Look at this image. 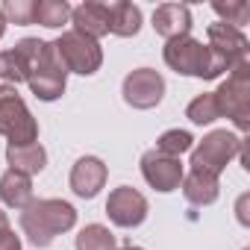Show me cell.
Segmentation results:
<instances>
[{"instance_id": "12", "label": "cell", "mask_w": 250, "mask_h": 250, "mask_svg": "<svg viewBox=\"0 0 250 250\" xmlns=\"http://www.w3.org/2000/svg\"><path fill=\"white\" fill-rule=\"evenodd\" d=\"M206 39H209L206 47H212V50H215L218 56H224L229 65L247 62L250 42H247V36H244L241 30H235V27L218 21V24H209V27H206Z\"/></svg>"}, {"instance_id": "24", "label": "cell", "mask_w": 250, "mask_h": 250, "mask_svg": "<svg viewBox=\"0 0 250 250\" xmlns=\"http://www.w3.org/2000/svg\"><path fill=\"white\" fill-rule=\"evenodd\" d=\"M0 80H6V85H15V88H18V83H27V71H24V62L15 47L0 53Z\"/></svg>"}, {"instance_id": "11", "label": "cell", "mask_w": 250, "mask_h": 250, "mask_svg": "<svg viewBox=\"0 0 250 250\" xmlns=\"http://www.w3.org/2000/svg\"><path fill=\"white\" fill-rule=\"evenodd\" d=\"M106 177H109V168H106L103 159H97V156H80V159L74 162V168H71L68 183H71V191H74L77 197L91 200V197H97L100 188L106 186Z\"/></svg>"}, {"instance_id": "1", "label": "cell", "mask_w": 250, "mask_h": 250, "mask_svg": "<svg viewBox=\"0 0 250 250\" xmlns=\"http://www.w3.org/2000/svg\"><path fill=\"white\" fill-rule=\"evenodd\" d=\"M21 62H24V71H27V85L30 91L44 100V103H53L65 94L68 88V71L53 47V42H44V39H21L15 44Z\"/></svg>"}, {"instance_id": "21", "label": "cell", "mask_w": 250, "mask_h": 250, "mask_svg": "<svg viewBox=\"0 0 250 250\" xmlns=\"http://www.w3.org/2000/svg\"><path fill=\"white\" fill-rule=\"evenodd\" d=\"M186 118H188L191 124H197V127H206V124L218 121V118H221V112H218L215 94H212V91H203V94H197V97H194V100L186 106Z\"/></svg>"}, {"instance_id": "28", "label": "cell", "mask_w": 250, "mask_h": 250, "mask_svg": "<svg viewBox=\"0 0 250 250\" xmlns=\"http://www.w3.org/2000/svg\"><path fill=\"white\" fill-rule=\"evenodd\" d=\"M6 229H9V215H6L3 209H0V235H3Z\"/></svg>"}, {"instance_id": "9", "label": "cell", "mask_w": 250, "mask_h": 250, "mask_svg": "<svg viewBox=\"0 0 250 250\" xmlns=\"http://www.w3.org/2000/svg\"><path fill=\"white\" fill-rule=\"evenodd\" d=\"M150 206H147V197L133 188V186H118L109 191V200H106V215L115 227L121 229H136L145 224Z\"/></svg>"}, {"instance_id": "7", "label": "cell", "mask_w": 250, "mask_h": 250, "mask_svg": "<svg viewBox=\"0 0 250 250\" xmlns=\"http://www.w3.org/2000/svg\"><path fill=\"white\" fill-rule=\"evenodd\" d=\"M53 47H56V53H59V59H62V65H65L68 74L91 77L103 65V47H100V42H94V39H88V36H83L77 30L62 33L53 42Z\"/></svg>"}, {"instance_id": "4", "label": "cell", "mask_w": 250, "mask_h": 250, "mask_svg": "<svg viewBox=\"0 0 250 250\" xmlns=\"http://www.w3.org/2000/svg\"><path fill=\"white\" fill-rule=\"evenodd\" d=\"M0 136L9 145H36L39 142V121L30 106L18 94L15 85H0Z\"/></svg>"}, {"instance_id": "16", "label": "cell", "mask_w": 250, "mask_h": 250, "mask_svg": "<svg viewBox=\"0 0 250 250\" xmlns=\"http://www.w3.org/2000/svg\"><path fill=\"white\" fill-rule=\"evenodd\" d=\"M0 200H3V206L9 209H24L30 206L36 197H33V177L21 174V171H6L3 177H0Z\"/></svg>"}, {"instance_id": "15", "label": "cell", "mask_w": 250, "mask_h": 250, "mask_svg": "<svg viewBox=\"0 0 250 250\" xmlns=\"http://www.w3.org/2000/svg\"><path fill=\"white\" fill-rule=\"evenodd\" d=\"M180 188H183V197H186L191 206H212V203L218 200V194H221L218 177L203 174V171H188V174H183Z\"/></svg>"}, {"instance_id": "26", "label": "cell", "mask_w": 250, "mask_h": 250, "mask_svg": "<svg viewBox=\"0 0 250 250\" xmlns=\"http://www.w3.org/2000/svg\"><path fill=\"white\" fill-rule=\"evenodd\" d=\"M0 250H21V235H15L12 227L0 235Z\"/></svg>"}, {"instance_id": "14", "label": "cell", "mask_w": 250, "mask_h": 250, "mask_svg": "<svg viewBox=\"0 0 250 250\" xmlns=\"http://www.w3.org/2000/svg\"><path fill=\"white\" fill-rule=\"evenodd\" d=\"M153 30L165 42L180 39V36H191V9L183 6V3H162V6H156L153 9Z\"/></svg>"}, {"instance_id": "18", "label": "cell", "mask_w": 250, "mask_h": 250, "mask_svg": "<svg viewBox=\"0 0 250 250\" xmlns=\"http://www.w3.org/2000/svg\"><path fill=\"white\" fill-rule=\"evenodd\" d=\"M6 162L12 171H21L27 177H36L44 171L47 165V150L36 142V145H6Z\"/></svg>"}, {"instance_id": "17", "label": "cell", "mask_w": 250, "mask_h": 250, "mask_svg": "<svg viewBox=\"0 0 250 250\" xmlns=\"http://www.w3.org/2000/svg\"><path fill=\"white\" fill-rule=\"evenodd\" d=\"M142 30V9L130 0H115L109 3V33L118 39H133Z\"/></svg>"}, {"instance_id": "13", "label": "cell", "mask_w": 250, "mask_h": 250, "mask_svg": "<svg viewBox=\"0 0 250 250\" xmlns=\"http://www.w3.org/2000/svg\"><path fill=\"white\" fill-rule=\"evenodd\" d=\"M71 24L77 33L100 42L103 36H109V3L85 0L80 6H71Z\"/></svg>"}, {"instance_id": "20", "label": "cell", "mask_w": 250, "mask_h": 250, "mask_svg": "<svg viewBox=\"0 0 250 250\" xmlns=\"http://www.w3.org/2000/svg\"><path fill=\"white\" fill-rule=\"evenodd\" d=\"M77 250H118L115 232L103 224H85L77 235Z\"/></svg>"}, {"instance_id": "29", "label": "cell", "mask_w": 250, "mask_h": 250, "mask_svg": "<svg viewBox=\"0 0 250 250\" xmlns=\"http://www.w3.org/2000/svg\"><path fill=\"white\" fill-rule=\"evenodd\" d=\"M6 36V18H3V12H0V39Z\"/></svg>"}, {"instance_id": "3", "label": "cell", "mask_w": 250, "mask_h": 250, "mask_svg": "<svg viewBox=\"0 0 250 250\" xmlns=\"http://www.w3.org/2000/svg\"><path fill=\"white\" fill-rule=\"evenodd\" d=\"M162 59H165V65L174 74L197 77V80H218L221 74H229L235 68L224 56H218L212 47H206L203 42H197L194 36H180V39L165 42Z\"/></svg>"}, {"instance_id": "23", "label": "cell", "mask_w": 250, "mask_h": 250, "mask_svg": "<svg viewBox=\"0 0 250 250\" xmlns=\"http://www.w3.org/2000/svg\"><path fill=\"white\" fill-rule=\"evenodd\" d=\"M212 9H215V15L221 18V24H229V27H235V30H241L247 21H250V6H247V0H215L212 3Z\"/></svg>"}, {"instance_id": "25", "label": "cell", "mask_w": 250, "mask_h": 250, "mask_svg": "<svg viewBox=\"0 0 250 250\" xmlns=\"http://www.w3.org/2000/svg\"><path fill=\"white\" fill-rule=\"evenodd\" d=\"M33 3L36 0H6L0 12H3L6 24H15V27H27L33 24Z\"/></svg>"}, {"instance_id": "8", "label": "cell", "mask_w": 250, "mask_h": 250, "mask_svg": "<svg viewBox=\"0 0 250 250\" xmlns=\"http://www.w3.org/2000/svg\"><path fill=\"white\" fill-rule=\"evenodd\" d=\"M121 94L133 109H156L165 97V77L153 68H136L124 77Z\"/></svg>"}, {"instance_id": "19", "label": "cell", "mask_w": 250, "mask_h": 250, "mask_svg": "<svg viewBox=\"0 0 250 250\" xmlns=\"http://www.w3.org/2000/svg\"><path fill=\"white\" fill-rule=\"evenodd\" d=\"M71 21V6L65 0H36L33 3V24H42L47 30H59Z\"/></svg>"}, {"instance_id": "5", "label": "cell", "mask_w": 250, "mask_h": 250, "mask_svg": "<svg viewBox=\"0 0 250 250\" xmlns=\"http://www.w3.org/2000/svg\"><path fill=\"white\" fill-rule=\"evenodd\" d=\"M212 94L221 118H229L238 127V133H247L250 130V62H238Z\"/></svg>"}, {"instance_id": "6", "label": "cell", "mask_w": 250, "mask_h": 250, "mask_svg": "<svg viewBox=\"0 0 250 250\" xmlns=\"http://www.w3.org/2000/svg\"><path fill=\"white\" fill-rule=\"evenodd\" d=\"M244 145V136L229 133V130H212L209 136H203L188 153H191V171H203L212 177H221V171L238 156Z\"/></svg>"}, {"instance_id": "10", "label": "cell", "mask_w": 250, "mask_h": 250, "mask_svg": "<svg viewBox=\"0 0 250 250\" xmlns=\"http://www.w3.org/2000/svg\"><path fill=\"white\" fill-rule=\"evenodd\" d=\"M183 162L174 159V156H165L159 150H147L142 156V177L150 188L168 194V191H177L180 183H183Z\"/></svg>"}, {"instance_id": "2", "label": "cell", "mask_w": 250, "mask_h": 250, "mask_svg": "<svg viewBox=\"0 0 250 250\" xmlns=\"http://www.w3.org/2000/svg\"><path fill=\"white\" fill-rule=\"evenodd\" d=\"M21 229L33 247H50L56 235L77 227V209L59 197H42L21 209Z\"/></svg>"}, {"instance_id": "30", "label": "cell", "mask_w": 250, "mask_h": 250, "mask_svg": "<svg viewBox=\"0 0 250 250\" xmlns=\"http://www.w3.org/2000/svg\"><path fill=\"white\" fill-rule=\"evenodd\" d=\"M118 250H145V247H136V244H127V247H118Z\"/></svg>"}, {"instance_id": "27", "label": "cell", "mask_w": 250, "mask_h": 250, "mask_svg": "<svg viewBox=\"0 0 250 250\" xmlns=\"http://www.w3.org/2000/svg\"><path fill=\"white\" fill-rule=\"evenodd\" d=\"M247 200H250V197L241 194V197H238V206H235V209H238V224H241V227L250 224V218H247Z\"/></svg>"}, {"instance_id": "22", "label": "cell", "mask_w": 250, "mask_h": 250, "mask_svg": "<svg viewBox=\"0 0 250 250\" xmlns=\"http://www.w3.org/2000/svg\"><path fill=\"white\" fill-rule=\"evenodd\" d=\"M191 147H194V136H191L188 130H165V133L156 139V147H153V150L180 159V156L188 153Z\"/></svg>"}]
</instances>
